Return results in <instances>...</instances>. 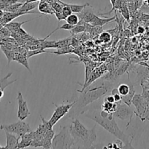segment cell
Listing matches in <instances>:
<instances>
[{
  "mask_svg": "<svg viewBox=\"0 0 149 149\" xmlns=\"http://www.w3.org/2000/svg\"><path fill=\"white\" fill-rule=\"evenodd\" d=\"M112 113H110L106 117H102L98 110L89 109L88 111L85 110L83 114H84L86 117L91 119L92 121H94L96 124L104 128L109 133L116 137L117 139L121 140L124 143V148H133L131 145V141H129V137L118 126Z\"/></svg>",
  "mask_w": 149,
  "mask_h": 149,
  "instance_id": "obj_1",
  "label": "cell"
},
{
  "mask_svg": "<svg viewBox=\"0 0 149 149\" xmlns=\"http://www.w3.org/2000/svg\"><path fill=\"white\" fill-rule=\"evenodd\" d=\"M69 126L73 141L72 148H91L96 141V125L91 129L86 128L77 119H74Z\"/></svg>",
  "mask_w": 149,
  "mask_h": 149,
  "instance_id": "obj_2",
  "label": "cell"
},
{
  "mask_svg": "<svg viewBox=\"0 0 149 149\" xmlns=\"http://www.w3.org/2000/svg\"><path fill=\"white\" fill-rule=\"evenodd\" d=\"M111 88V86L109 84H102L101 86L93 87V88L86 89V91L80 92L81 95L78 97L77 100H75V103L70 109V113L69 116L74 118L77 115L83 114L85 111V108L93 103L95 100L100 98L102 96L106 94L108 90Z\"/></svg>",
  "mask_w": 149,
  "mask_h": 149,
  "instance_id": "obj_3",
  "label": "cell"
},
{
  "mask_svg": "<svg viewBox=\"0 0 149 149\" xmlns=\"http://www.w3.org/2000/svg\"><path fill=\"white\" fill-rule=\"evenodd\" d=\"M73 141L70 134L69 126L60 127L58 134L54 135L51 141L52 148H72Z\"/></svg>",
  "mask_w": 149,
  "mask_h": 149,
  "instance_id": "obj_4",
  "label": "cell"
},
{
  "mask_svg": "<svg viewBox=\"0 0 149 149\" xmlns=\"http://www.w3.org/2000/svg\"><path fill=\"white\" fill-rule=\"evenodd\" d=\"M0 130H4V132H8L21 137L22 135L32 132L30 126L24 120H20L10 125H1Z\"/></svg>",
  "mask_w": 149,
  "mask_h": 149,
  "instance_id": "obj_5",
  "label": "cell"
},
{
  "mask_svg": "<svg viewBox=\"0 0 149 149\" xmlns=\"http://www.w3.org/2000/svg\"><path fill=\"white\" fill-rule=\"evenodd\" d=\"M74 103H75V100H74L72 103L67 102V103H63L62 104L60 105H55V111H54L50 120L48 121L50 125L53 127L60 119H62L65 115H67L69 113V111L72 108Z\"/></svg>",
  "mask_w": 149,
  "mask_h": 149,
  "instance_id": "obj_6",
  "label": "cell"
},
{
  "mask_svg": "<svg viewBox=\"0 0 149 149\" xmlns=\"http://www.w3.org/2000/svg\"><path fill=\"white\" fill-rule=\"evenodd\" d=\"M116 103V110L112 113L114 118L121 119V120H129V124L134 114L133 110L129 107V106L125 104L122 101Z\"/></svg>",
  "mask_w": 149,
  "mask_h": 149,
  "instance_id": "obj_7",
  "label": "cell"
},
{
  "mask_svg": "<svg viewBox=\"0 0 149 149\" xmlns=\"http://www.w3.org/2000/svg\"><path fill=\"white\" fill-rule=\"evenodd\" d=\"M17 100L18 104V118L20 120H25L31 114V113L29 110V108H28L27 102L24 100L23 95L20 92H18V93Z\"/></svg>",
  "mask_w": 149,
  "mask_h": 149,
  "instance_id": "obj_8",
  "label": "cell"
},
{
  "mask_svg": "<svg viewBox=\"0 0 149 149\" xmlns=\"http://www.w3.org/2000/svg\"><path fill=\"white\" fill-rule=\"evenodd\" d=\"M131 104L134 105V107L137 109V116H140V119H143V116H144L145 113L146 107H147L144 97L141 95L134 94Z\"/></svg>",
  "mask_w": 149,
  "mask_h": 149,
  "instance_id": "obj_9",
  "label": "cell"
},
{
  "mask_svg": "<svg viewBox=\"0 0 149 149\" xmlns=\"http://www.w3.org/2000/svg\"><path fill=\"white\" fill-rule=\"evenodd\" d=\"M6 135V146H4V148L6 149H15L18 148L19 141H20V136H18L15 134L10 132H5Z\"/></svg>",
  "mask_w": 149,
  "mask_h": 149,
  "instance_id": "obj_10",
  "label": "cell"
},
{
  "mask_svg": "<svg viewBox=\"0 0 149 149\" xmlns=\"http://www.w3.org/2000/svg\"><path fill=\"white\" fill-rule=\"evenodd\" d=\"M87 7H86L81 13H78L79 18H80V21L79 22H80V23H89L91 21L93 17H94L95 14L93 13L92 7H91V9H87Z\"/></svg>",
  "mask_w": 149,
  "mask_h": 149,
  "instance_id": "obj_11",
  "label": "cell"
},
{
  "mask_svg": "<svg viewBox=\"0 0 149 149\" xmlns=\"http://www.w3.org/2000/svg\"><path fill=\"white\" fill-rule=\"evenodd\" d=\"M12 75H13V73H9L4 78L0 79V100H1V99L4 96V90H5L6 87H7L9 85L17 81L16 79L13 80V81H9V79H10V77Z\"/></svg>",
  "mask_w": 149,
  "mask_h": 149,
  "instance_id": "obj_12",
  "label": "cell"
},
{
  "mask_svg": "<svg viewBox=\"0 0 149 149\" xmlns=\"http://www.w3.org/2000/svg\"><path fill=\"white\" fill-rule=\"evenodd\" d=\"M39 1H34V2H24L20 7L18 12H21L27 14H32V13H38L37 12H31L32 10H35L38 7Z\"/></svg>",
  "mask_w": 149,
  "mask_h": 149,
  "instance_id": "obj_13",
  "label": "cell"
},
{
  "mask_svg": "<svg viewBox=\"0 0 149 149\" xmlns=\"http://www.w3.org/2000/svg\"><path fill=\"white\" fill-rule=\"evenodd\" d=\"M38 10L39 13H42V14L46 15H54V11L51 7V4L45 0H40L38 4Z\"/></svg>",
  "mask_w": 149,
  "mask_h": 149,
  "instance_id": "obj_14",
  "label": "cell"
},
{
  "mask_svg": "<svg viewBox=\"0 0 149 149\" xmlns=\"http://www.w3.org/2000/svg\"><path fill=\"white\" fill-rule=\"evenodd\" d=\"M32 141V131L25 134L20 137L18 148H26L30 147L31 143Z\"/></svg>",
  "mask_w": 149,
  "mask_h": 149,
  "instance_id": "obj_15",
  "label": "cell"
},
{
  "mask_svg": "<svg viewBox=\"0 0 149 149\" xmlns=\"http://www.w3.org/2000/svg\"><path fill=\"white\" fill-rule=\"evenodd\" d=\"M115 19V17H110V18H102V17H98L97 15H95L94 17L91 20V21L89 23V24L92 25L93 26H103L107 23H110V22L113 21Z\"/></svg>",
  "mask_w": 149,
  "mask_h": 149,
  "instance_id": "obj_16",
  "label": "cell"
},
{
  "mask_svg": "<svg viewBox=\"0 0 149 149\" xmlns=\"http://www.w3.org/2000/svg\"><path fill=\"white\" fill-rule=\"evenodd\" d=\"M26 15V13H21V12H16V13H10V12H4V14L2 15V20L4 23H7L10 22L11 20H13L15 19L16 17H19V16L24 15Z\"/></svg>",
  "mask_w": 149,
  "mask_h": 149,
  "instance_id": "obj_17",
  "label": "cell"
},
{
  "mask_svg": "<svg viewBox=\"0 0 149 149\" xmlns=\"http://www.w3.org/2000/svg\"><path fill=\"white\" fill-rule=\"evenodd\" d=\"M117 89H118V91L119 93V94L121 95V97L128 95L131 92L135 91L134 87L132 85H130V84H120L118 85V87H117Z\"/></svg>",
  "mask_w": 149,
  "mask_h": 149,
  "instance_id": "obj_18",
  "label": "cell"
},
{
  "mask_svg": "<svg viewBox=\"0 0 149 149\" xmlns=\"http://www.w3.org/2000/svg\"><path fill=\"white\" fill-rule=\"evenodd\" d=\"M37 18H38V17L32 19V20H26V21L20 22V23H18V22H9V23H6L5 27H7V29L11 31V33H14V32L17 31L20 28H21V26H23V24L28 23V22L32 21V20H34V19H37Z\"/></svg>",
  "mask_w": 149,
  "mask_h": 149,
  "instance_id": "obj_19",
  "label": "cell"
},
{
  "mask_svg": "<svg viewBox=\"0 0 149 149\" xmlns=\"http://www.w3.org/2000/svg\"><path fill=\"white\" fill-rule=\"evenodd\" d=\"M0 47H1V51L3 52V53L5 55L6 58H7V61H8V64L10 63V62L15 60V49H10L5 48L4 47L0 45Z\"/></svg>",
  "mask_w": 149,
  "mask_h": 149,
  "instance_id": "obj_20",
  "label": "cell"
},
{
  "mask_svg": "<svg viewBox=\"0 0 149 149\" xmlns=\"http://www.w3.org/2000/svg\"><path fill=\"white\" fill-rule=\"evenodd\" d=\"M102 109L106 111L108 113H114L116 110L117 103H110V102L105 101L104 100L103 104L102 105Z\"/></svg>",
  "mask_w": 149,
  "mask_h": 149,
  "instance_id": "obj_21",
  "label": "cell"
},
{
  "mask_svg": "<svg viewBox=\"0 0 149 149\" xmlns=\"http://www.w3.org/2000/svg\"><path fill=\"white\" fill-rule=\"evenodd\" d=\"M68 5L70 6V7L71 8L72 12L73 13H80L86 8V7H91V4H89V3H86V4H68Z\"/></svg>",
  "mask_w": 149,
  "mask_h": 149,
  "instance_id": "obj_22",
  "label": "cell"
},
{
  "mask_svg": "<svg viewBox=\"0 0 149 149\" xmlns=\"http://www.w3.org/2000/svg\"><path fill=\"white\" fill-rule=\"evenodd\" d=\"M86 31V25L83 23H78L76 26H74L72 29L70 30V33L72 35L78 34V33H83Z\"/></svg>",
  "mask_w": 149,
  "mask_h": 149,
  "instance_id": "obj_23",
  "label": "cell"
},
{
  "mask_svg": "<svg viewBox=\"0 0 149 149\" xmlns=\"http://www.w3.org/2000/svg\"><path fill=\"white\" fill-rule=\"evenodd\" d=\"M74 49V47L71 46H67L65 47L59 48V49H57V51L56 52H49V53L52 54H56L57 55H67V54L72 53Z\"/></svg>",
  "mask_w": 149,
  "mask_h": 149,
  "instance_id": "obj_24",
  "label": "cell"
},
{
  "mask_svg": "<svg viewBox=\"0 0 149 149\" xmlns=\"http://www.w3.org/2000/svg\"><path fill=\"white\" fill-rule=\"evenodd\" d=\"M65 21L67 22V23H69V24L74 26L77 24H78L79 21H80V18H79L78 15H77L76 13H72L65 19Z\"/></svg>",
  "mask_w": 149,
  "mask_h": 149,
  "instance_id": "obj_25",
  "label": "cell"
},
{
  "mask_svg": "<svg viewBox=\"0 0 149 149\" xmlns=\"http://www.w3.org/2000/svg\"><path fill=\"white\" fill-rule=\"evenodd\" d=\"M111 34L108 33V31H102L100 34L99 35V39L102 43H108L111 40Z\"/></svg>",
  "mask_w": 149,
  "mask_h": 149,
  "instance_id": "obj_26",
  "label": "cell"
},
{
  "mask_svg": "<svg viewBox=\"0 0 149 149\" xmlns=\"http://www.w3.org/2000/svg\"><path fill=\"white\" fill-rule=\"evenodd\" d=\"M22 4H23V3L22 2L15 3V4H11V5L6 7V8L4 10V11L10 12V13H16V12L18 11V10L20 9V7H21Z\"/></svg>",
  "mask_w": 149,
  "mask_h": 149,
  "instance_id": "obj_27",
  "label": "cell"
},
{
  "mask_svg": "<svg viewBox=\"0 0 149 149\" xmlns=\"http://www.w3.org/2000/svg\"><path fill=\"white\" fill-rule=\"evenodd\" d=\"M45 52H48L49 53V52L48 51H45L44 49H29V50L26 52V55H27L28 59L30 58L31 57L34 56V55H39V54L42 53H45Z\"/></svg>",
  "mask_w": 149,
  "mask_h": 149,
  "instance_id": "obj_28",
  "label": "cell"
},
{
  "mask_svg": "<svg viewBox=\"0 0 149 149\" xmlns=\"http://www.w3.org/2000/svg\"><path fill=\"white\" fill-rule=\"evenodd\" d=\"M61 13H62V15H63V17H64V20H65V19L67 18L70 15H71L72 13V12L71 10V8H70V6L68 5V4L64 3V6H63Z\"/></svg>",
  "mask_w": 149,
  "mask_h": 149,
  "instance_id": "obj_29",
  "label": "cell"
},
{
  "mask_svg": "<svg viewBox=\"0 0 149 149\" xmlns=\"http://www.w3.org/2000/svg\"><path fill=\"white\" fill-rule=\"evenodd\" d=\"M10 36H11V31L5 26L0 30V38L1 39L10 37Z\"/></svg>",
  "mask_w": 149,
  "mask_h": 149,
  "instance_id": "obj_30",
  "label": "cell"
},
{
  "mask_svg": "<svg viewBox=\"0 0 149 149\" xmlns=\"http://www.w3.org/2000/svg\"><path fill=\"white\" fill-rule=\"evenodd\" d=\"M111 95L113 96L115 103H118V102L122 101V100H121V95L119 94V93H118V89L117 88L112 89V90H111Z\"/></svg>",
  "mask_w": 149,
  "mask_h": 149,
  "instance_id": "obj_31",
  "label": "cell"
},
{
  "mask_svg": "<svg viewBox=\"0 0 149 149\" xmlns=\"http://www.w3.org/2000/svg\"><path fill=\"white\" fill-rule=\"evenodd\" d=\"M122 8L124 10V11H121V13H122L123 16H124V17H125L126 19H129V12H128V10H127V7H122Z\"/></svg>",
  "mask_w": 149,
  "mask_h": 149,
  "instance_id": "obj_32",
  "label": "cell"
},
{
  "mask_svg": "<svg viewBox=\"0 0 149 149\" xmlns=\"http://www.w3.org/2000/svg\"><path fill=\"white\" fill-rule=\"evenodd\" d=\"M105 101H108V102H110V103H115V99H114L113 96L111 95H109V96H107L105 98Z\"/></svg>",
  "mask_w": 149,
  "mask_h": 149,
  "instance_id": "obj_33",
  "label": "cell"
},
{
  "mask_svg": "<svg viewBox=\"0 0 149 149\" xmlns=\"http://www.w3.org/2000/svg\"><path fill=\"white\" fill-rule=\"evenodd\" d=\"M137 32L139 33H143L145 32V28L143 26H138V28H137Z\"/></svg>",
  "mask_w": 149,
  "mask_h": 149,
  "instance_id": "obj_34",
  "label": "cell"
},
{
  "mask_svg": "<svg viewBox=\"0 0 149 149\" xmlns=\"http://www.w3.org/2000/svg\"><path fill=\"white\" fill-rule=\"evenodd\" d=\"M1 148H4V146H0V149Z\"/></svg>",
  "mask_w": 149,
  "mask_h": 149,
  "instance_id": "obj_35",
  "label": "cell"
}]
</instances>
